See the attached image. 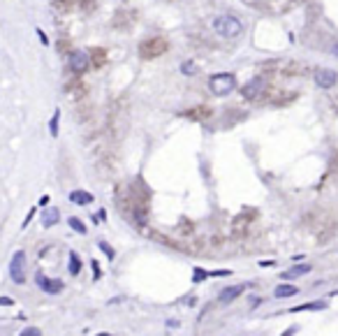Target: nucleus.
Returning a JSON list of instances; mask_svg holds the SVG:
<instances>
[{
  "label": "nucleus",
  "instance_id": "obj_8",
  "mask_svg": "<svg viewBox=\"0 0 338 336\" xmlns=\"http://www.w3.org/2000/svg\"><path fill=\"white\" fill-rule=\"evenodd\" d=\"M264 86H267V83H264V79H262V77H255V79H250V81L245 83L241 93H243L245 100H252V98H257V95L262 93Z\"/></svg>",
  "mask_w": 338,
  "mask_h": 336
},
{
  "label": "nucleus",
  "instance_id": "obj_13",
  "mask_svg": "<svg viewBox=\"0 0 338 336\" xmlns=\"http://www.w3.org/2000/svg\"><path fill=\"white\" fill-rule=\"evenodd\" d=\"M308 271H311V267L308 265H299V267H292V269L289 271H285L283 274V278H299V276H304V274H308Z\"/></svg>",
  "mask_w": 338,
  "mask_h": 336
},
{
  "label": "nucleus",
  "instance_id": "obj_9",
  "mask_svg": "<svg viewBox=\"0 0 338 336\" xmlns=\"http://www.w3.org/2000/svg\"><path fill=\"white\" fill-rule=\"evenodd\" d=\"M245 290V285H232V287H225V290H220L218 299L223 304H229V302H234L236 297H241V292Z\"/></svg>",
  "mask_w": 338,
  "mask_h": 336
},
{
  "label": "nucleus",
  "instance_id": "obj_10",
  "mask_svg": "<svg viewBox=\"0 0 338 336\" xmlns=\"http://www.w3.org/2000/svg\"><path fill=\"white\" fill-rule=\"evenodd\" d=\"M70 202L72 204H79V206H86V204L93 202V195L86 193V190H72V193H70Z\"/></svg>",
  "mask_w": 338,
  "mask_h": 336
},
{
  "label": "nucleus",
  "instance_id": "obj_5",
  "mask_svg": "<svg viewBox=\"0 0 338 336\" xmlns=\"http://www.w3.org/2000/svg\"><path fill=\"white\" fill-rule=\"evenodd\" d=\"M315 83L320 89H333L338 83V72L329 70V67H322V70H315Z\"/></svg>",
  "mask_w": 338,
  "mask_h": 336
},
{
  "label": "nucleus",
  "instance_id": "obj_19",
  "mask_svg": "<svg viewBox=\"0 0 338 336\" xmlns=\"http://www.w3.org/2000/svg\"><path fill=\"white\" fill-rule=\"evenodd\" d=\"M181 72H183L186 77H190V74H197V65H195V63H190V61H186L183 65H181Z\"/></svg>",
  "mask_w": 338,
  "mask_h": 336
},
{
  "label": "nucleus",
  "instance_id": "obj_11",
  "mask_svg": "<svg viewBox=\"0 0 338 336\" xmlns=\"http://www.w3.org/2000/svg\"><path fill=\"white\" fill-rule=\"evenodd\" d=\"M58 218H60V211L56 209V206H51V209H47L42 214V225L44 227H51V225H56V223H58Z\"/></svg>",
  "mask_w": 338,
  "mask_h": 336
},
{
  "label": "nucleus",
  "instance_id": "obj_20",
  "mask_svg": "<svg viewBox=\"0 0 338 336\" xmlns=\"http://www.w3.org/2000/svg\"><path fill=\"white\" fill-rule=\"evenodd\" d=\"M204 278H208V271H204V269H199V267H197V269H195V276H192V281L199 283V281H204Z\"/></svg>",
  "mask_w": 338,
  "mask_h": 336
},
{
  "label": "nucleus",
  "instance_id": "obj_23",
  "mask_svg": "<svg viewBox=\"0 0 338 336\" xmlns=\"http://www.w3.org/2000/svg\"><path fill=\"white\" fill-rule=\"evenodd\" d=\"M100 221H107V211L104 209H100L98 214H95V223H100Z\"/></svg>",
  "mask_w": 338,
  "mask_h": 336
},
{
  "label": "nucleus",
  "instance_id": "obj_28",
  "mask_svg": "<svg viewBox=\"0 0 338 336\" xmlns=\"http://www.w3.org/2000/svg\"><path fill=\"white\" fill-rule=\"evenodd\" d=\"M49 204V195H44V197H39V206H47Z\"/></svg>",
  "mask_w": 338,
  "mask_h": 336
},
{
  "label": "nucleus",
  "instance_id": "obj_12",
  "mask_svg": "<svg viewBox=\"0 0 338 336\" xmlns=\"http://www.w3.org/2000/svg\"><path fill=\"white\" fill-rule=\"evenodd\" d=\"M278 299H285V297H294V295H299V287H294V285H278L276 287V292H273Z\"/></svg>",
  "mask_w": 338,
  "mask_h": 336
},
{
  "label": "nucleus",
  "instance_id": "obj_1",
  "mask_svg": "<svg viewBox=\"0 0 338 336\" xmlns=\"http://www.w3.org/2000/svg\"><path fill=\"white\" fill-rule=\"evenodd\" d=\"M213 30H216L220 37L234 39L243 33V23H241L234 14H220V17L213 19Z\"/></svg>",
  "mask_w": 338,
  "mask_h": 336
},
{
  "label": "nucleus",
  "instance_id": "obj_15",
  "mask_svg": "<svg viewBox=\"0 0 338 336\" xmlns=\"http://www.w3.org/2000/svg\"><path fill=\"white\" fill-rule=\"evenodd\" d=\"M67 225L72 227V230L76 232V234H86V225H83L81 221H79V218H76V216H70V218H67Z\"/></svg>",
  "mask_w": 338,
  "mask_h": 336
},
{
  "label": "nucleus",
  "instance_id": "obj_3",
  "mask_svg": "<svg viewBox=\"0 0 338 336\" xmlns=\"http://www.w3.org/2000/svg\"><path fill=\"white\" fill-rule=\"evenodd\" d=\"M10 278L17 285H21L26 281V253L23 250H17V253L12 255L10 260Z\"/></svg>",
  "mask_w": 338,
  "mask_h": 336
},
{
  "label": "nucleus",
  "instance_id": "obj_29",
  "mask_svg": "<svg viewBox=\"0 0 338 336\" xmlns=\"http://www.w3.org/2000/svg\"><path fill=\"white\" fill-rule=\"evenodd\" d=\"M273 260H260V267H271Z\"/></svg>",
  "mask_w": 338,
  "mask_h": 336
},
{
  "label": "nucleus",
  "instance_id": "obj_6",
  "mask_svg": "<svg viewBox=\"0 0 338 336\" xmlns=\"http://www.w3.org/2000/svg\"><path fill=\"white\" fill-rule=\"evenodd\" d=\"M164 49H167V42L164 39H148V42H144L142 45V56L144 58H151V56H160L164 54Z\"/></svg>",
  "mask_w": 338,
  "mask_h": 336
},
{
  "label": "nucleus",
  "instance_id": "obj_2",
  "mask_svg": "<svg viewBox=\"0 0 338 336\" xmlns=\"http://www.w3.org/2000/svg\"><path fill=\"white\" fill-rule=\"evenodd\" d=\"M208 89H211L213 95L225 98V95H229L236 89V77L229 74V72H218V74H213V77L208 79Z\"/></svg>",
  "mask_w": 338,
  "mask_h": 336
},
{
  "label": "nucleus",
  "instance_id": "obj_25",
  "mask_svg": "<svg viewBox=\"0 0 338 336\" xmlns=\"http://www.w3.org/2000/svg\"><path fill=\"white\" fill-rule=\"evenodd\" d=\"M93 271H95V281H98V278H100V276H102V269H100V267H98V262H95V260H93Z\"/></svg>",
  "mask_w": 338,
  "mask_h": 336
},
{
  "label": "nucleus",
  "instance_id": "obj_24",
  "mask_svg": "<svg viewBox=\"0 0 338 336\" xmlns=\"http://www.w3.org/2000/svg\"><path fill=\"white\" fill-rule=\"evenodd\" d=\"M33 218H35V209H30V211H28V218L23 221V227H28V225H30V221H33Z\"/></svg>",
  "mask_w": 338,
  "mask_h": 336
},
{
  "label": "nucleus",
  "instance_id": "obj_27",
  "mask_svg": "<svg viewBox=\"0 0 338 336\" xmlns=\"http://www.w3.org/2000/svg\"><path fill=\"white\" fill-rule=\"evenodd\" d=\"M12 304L14 302H12L10 297H0V306H12Z\"/></svg>",
  "mask_w": 338,
  "mask_h": 336
},
{
  "label": "nucleus",
  "instance_id": "obj_14",
  "mask_svg": "<svg viewBox=\"0 0 338 336\" xmlns=\"http://www.w3.org/2000/svg\"><path fill=\"white\" fill-rule=\"evenodd\" d=\"M67 269H70L72 276L81 274V260H79V255H76V253H70V262H67Z\"/></svg>",
  "mask_w": 338,
  "mask_h": 336
},
{
  "label": "nucleus",
  "instance_id": "obj_4",
  "mask_svg": "<svg viewBox=\"0 0 338 336\" xmlns=\"http://www.w3.org/2000/svg\"><path fill=\"white\" fill-rule=\"evenodd\" d=\"M35 283H37V287L42 292H47V295H58V292H63V281H58V278H47L44 274H37L35 276Z\"/></svg>",
  "mask_w": 338,
  "mask_h": 336
},
{
  "label": "nucleus",
  "instance_id": "obj_7",
  "mask_svg": "<svg viewBox=\"0 0 338 336\" xmlns=\"http://www.w3.org/2000/svg\"><path fill=\"white\" fill-rule=\"evenodd\" d=\"M88 63H91V58H88L86 51H81V49L72 51V56H70V67H72L74 72H83V70H88Z\"/></svg>",
  "mask_w": 338,
  "mask_h": 336
},
{
  "label": "nucleus",
  "instance_id": "obj_22",
  "mask_svg": "<svg viewBox=\"0 0 338 336\" xmlns=\"http://www.w3.org/2000/svg\"><path fill=\"white\" fill-rule=\"evenodd\" d=\"M39 334H42V331L35 329V327H28V329H23V331H21V336H39Z\"/></svg>",
  "mask_w": 338,
  "mask_h": 336
},
{
  "label": "nucleus",
  "instance_id": "obj_17",
  "mask_svg": "<svg viewBox=\"0 0 338 336\" xmlns=\"http://www.w3.org/2000/svg\"><path fill=\"white\" fill-rule=\"evenodd\" d=\"M324 306H327L324 302H311V304H301V306H297L292 311H313V309H324Z\"/></svg>",
  "mask_w": 338,
  "mask_h": 336
},
{
  "label": "nucleus",
  "instance_id": "obj_30",
  "mask_svg": "<svg viewBox=\"0 0 338 336\" xmlns=\"http://www.w3.org/2000/svg\"><path fill=\"white\" fill-rule=\"evenodd\" d=\"M331 54H333V56H336V58H338V45H333V47H331Z\"/></svg>",
  "mask_w": 338,
  "mask_h": 336
},
{
  "label": "nucleus",
  "instance_id": "obj_16",
  "mask_svg": "<svg viewBox=\"0 0 338 336\" xmlns=\"http://www.w3.org/2000/svg\"><path fill=\"white\" fill-rule=\"evenodd\" d=\"M58 121H60V111L56 109L54 116H51V121H49V133H51V137H58Z\"/></svg>",
  "mask_w": 338,
  "mask_h": 336
},
{
  "label": "nucleus",
  "instance_id": "obj_18",
  "mask_svg": "<svg viewBox=\"0 0 338 336\" xmlns=\"http://www.w3.org/2000/svg\"><path fill=\"white\" fill-rule=\"evenodd\" d=\"M98 246H100V250H104V255H107L109 260H114V258H116V250H114V248H111L107 241H98Z\"/></svg>",
  "mask_w": 338,
  "mask_h": 336
},
{
  "label": "nucleus",
  "instance_id": "obj_21",
  "mask_svg": "<svg viewBox=\"0 0 338 336\" xmlns=\"http://www.w3.org/2000/svg\"><path fill=\"white\" fill-rule=\"evenodd\" d=\"M232 271L229 269H218V271H208V276H216V278H223V276H229Z\"/></svg>",
  "mask_w": 338,
  "mask_h": 336
},
{
  "label": "nucleus",
  "instance_id": "obj_26",
  "mask_svg": "<svg viewBox=\"0 0 338 336\" xmlns=\"http://www.w3.org/2000/svg\"><path fill=\"white\" fill-rule=\"evenodd\" d=\"M37 35H39V39H42V45H49V37L44 35V30H39V28H37Z\"/></svg>",
  "mask_w": 338,
  "mask_h": 336
}]
</instances>
